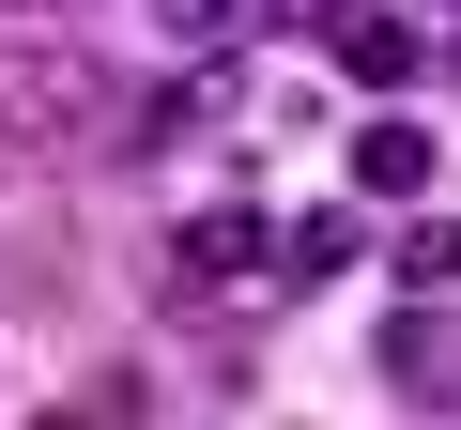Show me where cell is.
Returning <instances> with one entry per match:
<instances>
[{
	"label": "cell",
	"mask_w": 461,
	"mask_h": 430,
	"mask_svg": "<svg viewBox=\"0 0 461 430\" xmlns=\"http://www.w3.org/2000/svg\"><path fill=\"white\" fill-rule=\"evenodd\" d=\"M123 123V93H108V62L93 47H0V154H77V139H108Z\"/></svg>",
	"instance_id": "1"
},
{
	"label": "cell",
	"mask_w": 461,
	"mask_h": 430,
	"mask_svg": "<svg viewBox=\"0 0 461 430\" xmlns=\"http://www.w3.org/2000/svg\"><path fill=\"white\" fill-rule=\"evenodd\" d=\"M369 369H384V384H400L415 415H461V308H384Z\"/></svg>",
	"instance_id": "2"
},
{
	"label": "cell",
	"mask_w": 461,
	"mask_h": 430,
	"mask_svg": "<svg viewBox=\"0 0 461 430\" xmlns=\"http://www.w3.org/2000/svg\"><path fill=\"white\" fill-rule=\"evenodd\" d=\"M262 262H277V215L262 200H200L185 231H169V277L185 292H230V277H262Z\"/></svg>",
	"instance_id": "3"
},
{
	"label": "cell",
	"mask_w": 461,
	"mask_h": 430,
	"mask_svg": "<svg viewBox=\"0 0 461 430\" xmlns=\"http://www.w3.org/2000/svg\"><path fill=\"white\" fill-rule=\"evenodd\" d=\"M323 62H339L354 93H415V62H430V31L400 16V0H339V31H323Z\"/></svg>",
	"instance_id": "4"
},
{
	"label": "cell",
	"mask_w": 461,
	"mask_h": 430,
	"mask_svg": "<svg viewBox=\"0 0 461 430\" xmlns=\"http://www.w3.org/2000/svg\"><path fill=\"white\" fill-rule=\"evenodd\" d=\"M339 169H354V200H384V215H415V200H430V169H446V139H430V123H400V108H369Z\"/></svg>",
	"instance_id": "5"
},
{
	"label": "cell",
	"mask_w": 461,
	"mask_h": 430,
	"mask_svg": "<svg viewBox=\"0 0 461 430\" xmlns=\"http://www.w3.org/2000/svg\"><path fill=\"white\" fill-rule=\"evenodd\" d=\"M277 262H293V277H354V262H369V200H323V215H293V231H277Z\"/></svg>",
	"instance_id": "6"
},
{
	"label": "cell",
	"mask_w": 461,
	"mask_h": 430,
	"mask_svg": "<svg viewBox=\"0 0 461 430\" xmlns=\"http://www.w3.org/2000/svg\"><path fill=\"white\" fill-rule=\"evenodd\" d=\"M384 277H400V308H446V277H461V231H446V215H400Z\"/></svg>",
	"instance_id": "7"
},
{
	"label": "cell",
	"mask_w": 461,
	"mask_h": 430,
	"mask_svg": "<svg viewBox=\"0 0 461 430\" xmlns=\"http://www.w3.org/2000/svg\"><path fill=\"white\" fill-rule=\"evenodd\" d=\"M154 31H185V47H215V31H230V0H154Z\"/></svg>",
	"instance_id": "8"
},
{
	"label": "cell",
	"mask_w": 461,
	"mask_h": 430,
	"mask_svg": "<svg viewBox=\"0 0 461 430\" xmlns=\"http://www.w3.org/2000/svg\"><path fill=\"white\" fill-rule=\"evenodd\" d=\"M0 16H47V0H0Z\"/></svg>",
	"instance_id": "9"
}]
</instances>
